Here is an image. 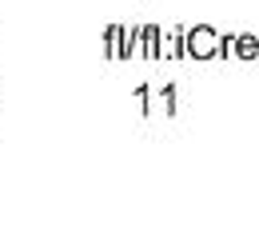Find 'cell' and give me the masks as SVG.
Instances as JSON below:
<instances>
[]
</instances>
